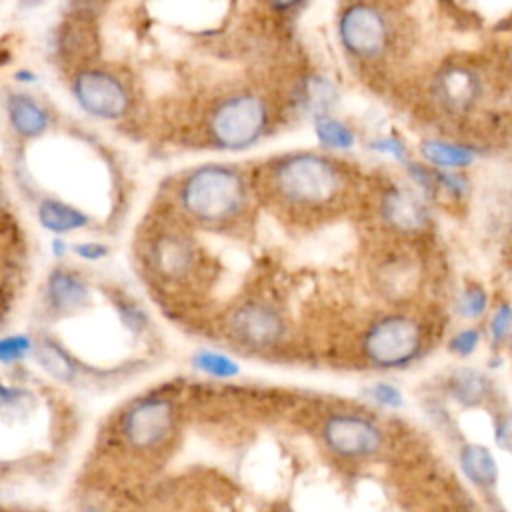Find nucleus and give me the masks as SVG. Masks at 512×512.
<instances>
[{
    "mask_svg": "<svg viewBox=\"0 0 512 512\" xmlns=\"http://www.w3.org/2000/svg\"><path fill=\"white\" fill-rule=\"evenodd\" d=\"M250 190L246 176L232 164L210 162L190 170L178 188L182 210L196 222L222 226L234 222L246 208Z\"/></svg>",
    "mask_w": 512,
    "mask_h": 512,
    "instance_id": "f257e3e1",
    "label": "nucleus"
},
{
    "mask_svg": "<svg viewBox=\"0 0 512 512\" xmlns=\"http://www.w3.org/2000/svg\"><path fill=\"white\" fill-rule=\"evenodd\" d=\"M274 194L296 208H324L342 194L346 176L336 160L318 152H292L270 166Z\"/></svg>",
    "mask_w": 512,
    "mask_h": 512,
    "instance_id": "f03ea898",
    "label": "nucleus"
},
{
    "mask_svg": "<svg viewBox=\"0 0 512 512\" xmlns=\"http://www.w3.org/2000/svg\"><path fill=\"white\" fill-rule=\"evenodd\" d=\"M272 110L264 96L252 90L220 98L208 112L206 132L212 146L240 152L258 144L270 130Z\"/></svg>",
    "mask_w": 512,
    "mask_h": 512,
    "instance_id": "7ed1b4c3",
    "label": "nucleus"
},
{
    "mask_svg": "<svg viewBox=\"0 0 512 512\" xmlns=\"http://www.w3.org/2000/svg\"><path fill=\"white\" fill-rule=\"evenodd\" d=\"M336 32L342 48L360 62L384 58L394 38L390 16L370 0L346 4L338 14Z\"/></svg>",
    "mask_w": 512,
    "mask_h": 512,
    "instance_id": "20e7f679",
    "label": "nucleus"
},
{
    "mask_svg": "<svg viewBox=\"0 0 512 512\" xmlns=\"http://www.w3.org/2000/svg\"><path fill=\"white\" fill-rule=\"evenodd\" d=\"M424 346L422 328L408 314H386L370 324L362 338L366 360L384 370L414 362Z\"/></svg>",
    "mask_w": 512,
    "mask_h": 512,
    "instance_id": "39448f33",
    "label": "nucleus"
},
{
    "mask_svg": "<svg viewBox=\"0 0 512 512\" xmlns=\"http://www.w3.org/2000/svg\"><path fill=\"white\" fill-rule=\"evenodd\" d=\"M72 96L76 104L92 118L120 120L132 106L126 82L106 68H82L74 74Z\"/></svg>",
    "mask_w": 512,
    "mask_h": 512,
    "instance_id": "423d86ee",
    "label": "nucleus"
},
{
    "mask_svg": "<svg viewBox=\"0 0 512 512\" xmlns=\"http://www.w3.org/2000/svg\"><path fill=\"white\" fill-rule=\"evenodd\" d=\"M176 406L166 396H146L130 404L120 420L122 438L134 450H152L170 438Z\"/></svg>",
    "mask_w": 512,
    "mask_h": 512,
    "instance_id": "0eeeda50",
    "label": "nucleus"
},
{
    "mask_svg": "<svg viewBox=\"0 0 512 512\" xmlns=\"http://www.w3.org/2000/svg\"><path fill=\"white\" fill-rule=\"evenodd\" d=\"M322 440L332 454L358 460L376 454L384 442V434L374 420L362 414L336 412L324 420Z\"/></svg>",
    "mask_w": 512,
    "mask_h": 512,
    "instance_id": "6e6552de",
    "label": "nucleus"
},
{
    "mask_svg": "<svg viewBox=\"0 0 512 512\" xmlns=\"http://www.w3.org/2000/svg\"><path fill=\"white\" fill-rule=\"evenodd\" d=\"M432 92L446 112L464 114L482 100L484 80L474 66L452 62L440 68L434 78Z\"/></svg>",
    "mask_w": 512,
    "mask_h": 512,
    "instance_id": "1a4fd4ad",
    "label": "nucleus"
},
{
    "mask_svg": "<svg viewBox=\"0 0 512 512\" xmlns=\"http://www.w3.org/2000/svg\"><path fill=\"white\" fill-rule=\"evenodd\" d=\"M230 330L246 346L268 348L284 336L286 324L270 304L248 302L230 316Z\"/></svg>",
    "mask_w": 512,
    "mask_h": 512,
    "instance_id": "9d476101",
    "label": "nucleus"
},
{
    "mask_svg": "<svg viewBox=\"0 0 512 512\" xmlns=\"http://www.w3.org/2000/svg\"><path fill=\"white\" fill-rule=\"evenodd\" d=\"M380 216L390 228L406 234L420 232L430 220L426 200L416 190L396 184L384 190L380 200Z\"/></svg>",
    "mask_w": 512,
    "mask_h": 512,
    "instance_id": "9b49d317",
    "label": "nucleus"
},
{
    "mask_svg": "<svg viewBox=\"0 0 512 512\" xmlns=\"http://www.w3.org/2000/svg\"><path fill=\"white\" fill-rule=\"evenodd\" d=\"M6 114L12 130L22 138L42 136L50 126L48 110L34 96L24 92L8 94Z\"/></svg>",
    "mask_w": 512,
    "mask_h": 512,
    "instance_id": "f8f14e48",
    "label": "nucleus"
},
{
    "mask_svg": "<svg viewBox=\"0 0 512 512\" xmlns=\"http://www.w3.org/2000/svg\"><path fill=\"white\" fill-rule=\"evenodd\" d=\"M46 294H48L50 306L56 312H74L88 304L90 288L80 276L72 274L70 270L56 268L48 276Z\"/></svg>",
    "mask_w": 512,
    "mask_h": 512,
    "instance_id": "ddd939ff",
    "label": "nucleus"
},
{
    "mask_svg": "<svg viewBox=\"0 0 512 512\" xmlns=\"http://www.w3.org/2000/svg\"><path fill=\"white\" fill-rule=\"evenodd\" d=\"M476 148L444 138H428L420 144L424 164L440 170H462L476 160Z\"/></svg>",
    "mask_w": 512,
    "mask_h": 512,
    "instance_id": "4468645a",
    "label": "nucleus"
},
{
    "mask_svg": "<svg viewBox=\"0 0 512 512\" xmlns=\"http://www.w3.org/2000/svg\"><path fill=\"white\" fill-rule=\"evenodd\" d=\"M38 220L42 228L54 234L74 232L90 224V216L86 212L58 198H44L38 204Z\"/></svg>",
    "mask_w": 512,
    "mask_h": 512,
    "instance_id": "2eb2a0df",
    "label": "nucleus"
},
{
    "mask_svg": "<svg viewBox=\"0 0 512 512\" xmlns=\"http://www.w3.org/2000/svg\"><path fill=\"white\" fill-rule=\"evenodd\" d=\"M460 468L466 478L478 488H492L498 480V462L494 454L482 444H464L458 454Z\"/></svg>",
    "mask_w": 512,
    "mask_h": 512,
    "instance_id": "dca6fc26",
    "label": "nucleus"
},
{
    "mask_svg": "<svg viewBox=\"0 0 512 512\" xmlns=\"http://www.w3.org/2000/svg\"><path fill=\"white\" fill-rule=\"evenodd\" d=\"M314 134L320 146L328 150H350L356 142V134L352 126H348L340 118L330 116L328 112L318 114L314 118Z\"/></svg>",
    "mask_w": 512,
    "mask_h": 512,
    "instance_id": "f3484780",
    "label": "nucleus"
},
{
    "mask_svg": "<svg viewBox=\"0 0 512 512\" xmlns=\"http://www.w3.org/2000/svg\"><path fill=\"white\" fill-rule=\"evenodd\" d=\"M34 354H36V362L52 378L68 382L76 376V364H74L72 356L60 344L44 340L34 346Z\"/></svg>",
    "mask_w": 512,
    "mask_h": 512,
    "instance_id": "a211bd4d",
    "label": "nucleus"
},
{
    "mask_svg": "<svg viewBox=\"0 0 512 512\" xmlns=\"http://www.w3.org/2000/svg\"><path fill=\"white\" fill-rule=\"evenodd\" d=\"M450 392L460 404L474 406L488 394V380L474 368H460L450 378Z\"/></svg>",
    "mask_w": 512,
    "mask_h": 512,
    "instance_id": "6ab92c4d",
    "label": "nucleus"
},
{
    "mask_svg": "<svg viewBox=\"0 0 512 512\" xmlns=\"http://www.w3.org/2000/svg\"><path fill=\"white\" fill-rule=\"evenodd\" d=\"M192 364L198 372H202L210 378H216V380H230V378L238 376L242 370L240 364L232 356H228L220 350H210V348H202V350L194 352Z\"/></svg>",
    "mask_w": 512,
    "mask_h": 512,
    "instance_id": "aec40b11",
    "label": "nucleus"
},
{
    "mask_svg": "<svg viewBox=\"0 0 512 512\" xmlns=\"http://www.w3.org/2000/svg\"><path fill=\"white\" fill-rule=\"evenodd\" d=\"M192 262L190 246L180 238H164L158 248V266L168 274L184 272Z\"/></svg>",
    "mask_w": 512,
    "mask_h": 512,
    "instance_id": "412c9836",
    "label": "nucleus"
},
{
    "mask_svg": "<svg viewBox=\"0 0 512 512\" xmlns=\"http://www.w3.org/2000/svg\"><path fill=\"white\" fill-rule=\"evenodd\" d=\"M488 310V292L482 284H468L458 298V314L468 320L480 318Z\"/></svg>",
    "mask_w": 512,
    "mask_h": 512,
    "instance_id": "4be33fe9",
    "label": "nucleus"
},
{
    "mask_svg": "<svg viewBox=\"0 0 512 512\" xmlns=\"http://www.w3.org/2000/svg\"><path fill=\"white\" fill-rule=\"evenodd\" d=\"M34 350V342L26 334H12L0 338V362L14 364L24 360Z\"/></svg>",
    "mask_w": 512,
    "mask_h": 512,
    "instance_id": "5701e85b",
    "label": "nucleus"
},
{
    "mask_svg": "<svg viewBox=\"0 0 512 512\" xmlns=\"http://www.w3.org/2000/svg\"><path fill=\"white\" fill-rule=\"evenodd\" d=\"M432 176H434L436 190H442L454 198H462L470 190V182L460 170L432 168Z\"/></svg>",
    "mask_w": 512,
    "mask_h": 512,
    "instance_id": "b1692460",
    "label": "nucleus"
},
{
    "mask_svg": "<svg viewBox=\"0 0 512 512\" xmlns=\"http://www.w3.org/2000/svg\"><path fill=\"white\" fill-rule=\"evenodd\" d=\"M368 396L378 404V406H384V408H402L404 406V394L402 390L392 384V382H384V380H378L374 382L370 388H368Z\"/></svg>",
    "mask_w": 512,
    "mask_h": 512,
    "instance_id": "393cba45",
    "label": "nucleus"
},
{
    "mask_svg": "<svg viewBox=\"0 0 512 512\" xmlns=\"http://www.w3.org/2000/svg\"><path fill=\"white\" fill-rule=\"evenodd\" d=\"M480 340H482L480 330L474 328V326H470V328L458 330V332L450 338L448 348H450V352H454L456 356L466 358V356H472V354L478 350Z\"/></svg>",
    "mask_w": 512,
    "mask_h": 512,
    "instance_id": "a878e982",
    "label": "nucleus"
},
{
    "mask_svg": "<svg viewBox=\"0 0 512 512\" xmlns=\"http://www.w3.org/2000/svg\"><path fill=\"white\" fill-rule=\"evenodd\" d=\"M488 332L494 344H504L508 340L510 336V304L508 302H502L500 306H496V310L490 316Z\"/></svg>",
    "mask_w": 512,
    "mask_h": 512,
    "instance_id": "bb28decb",
    "label": "nucleus"
},
{
    "mask_svg": "<svg viewBox=\"0 0 512 512\" xmlns=\"http://www.w3.org/2000/svg\"><path fill=\"white\" fill-rule=\"evenodd\" d=\"M370 148H372L374 152H378V154H388V156H392L394 160H398V162H402V164H406V162L410 160V154H408L406 144H404L400 138H396V136H382V138H376V140L370 142Z\"/></svg>",
    "mask_w": 512,
    "mask_h": 512,
    "instance_id": "cd10ccee",
    "label": "nucleus"
},
{
    "mask_svg": "<svg viewBox=\"0 0 512 512\" xmlns=\"http://www.w3.org/2000/svg\"><path fill=\"white\" fill-rule=\"evenodd\" d=\"M118 314H120V320L124 326H128L130 330L134 332H140L144 328V322H146V316L142 312L140 306H136L134 302H120L118 304Z\"/></svg>",
    "mask_w": 512,
    "mask_h": 512,
    "instance_id": "c85d7f7f",
    "label": "nucleus"
},
{
    "mask_svg": "<svg viewBox=\"0 0 512 512\" xmlns=\"http://www.w3.org/2000/svg\"><path fill=\"white\" fill-rule=\"evenodd\" d=\"M72 252L82 258V260H88V262H98L102 258L108 256V246L102 244V242H78L72 246Z\"/></svg>",
    "mask_w": 512,
    "mask_h": 512,
    "instance_id": "c756f323",
    "label": "nucleus"
},
{
    "mask_svg": "<svg viewBox=\"0 0 512 512\" xmlns=\"http://www.w3.org/2000/svg\"><path fill=\"white\" fill-rule=\"evenodd\" d=\"M306 0H268L270 8L276 12H292L296 8H300Z\"/></svg>",
    "mask_w": 512,
    "mask_h": 512,
    "instance_id": "7c9ffc66",
    "label": "nucleus"
},
{
    "mask_svg": "<svg viewBox=\"0 0 512 512\" xmlns=\"http://www.w3.org/2000/svg\"><path fill=\"white\" fill-rule=\"evenodd\" d=\"M66 252H68V244L62 238H54L52 240V254L56 258H62V256H66Z\"/></svg>",
    "mask_w": 512,
    "mask_h": 512,
    "instance_id": "2f4dec72",
    "label": "nucleus"
},
{
    "mask_svg": "<svg viewBox=\"0 0 512 512\" xmlns=\"http://www.w3.org/2000/svg\"><path fill=\"white\" fill-rule=\"evenodd\" d=\"M14 78H16L18 82H24V84H32V82L36 80V74H34L32 70H18V72L14 74Z\"/></svg>",
    "mask_w": 512,
    "mask_h": 512,
    "instance_id": "473e14b6",
    "label": "nucleus"
},
{
    "mask_svg": "<svg viewBox=\"0 0 512 512\" xmlns=\"http://www.w3.org/2000/svg\"><path fill=\"white\" fill-rule=\"evenodd\" d=\"M8 60H10V54L8 52H0V66H4Z\"/></svg>",
    "mask_w": 512,
    "mask_h": 512,
    "instance_id": "72a5a7b5",
    "label": "nucleus"
},
{
    "mask_svg": "<svg viewBox=\"0 0 512 512\" xmlns=\"http://www.w3.org/2000/svg\"><path fill=\"white\" fill-rule=\"evenodd\" d=\"M84 512H100V510H96V508H88V510H84Z\"/></svg>",
    "mask_w": 512,
    "mask_h": 512,
    "instance_id": "f704fd0d",
    "label": "nucleus"
},
{
    "mask_svg": "<svg viewBox=\"0 0 512 512\" xmlns=\"http://www.w3.org/2000/svg\"><path fill=\"white\" fill-rule=\"evenodd\" d=\"M26 2H44V0H26Z\"/></svg>",
    "mask_w": 512,
    "mask_h": 512,
    "instance_id": "c9c22d12",
    "label": "nucleus"
}]
</instances>
